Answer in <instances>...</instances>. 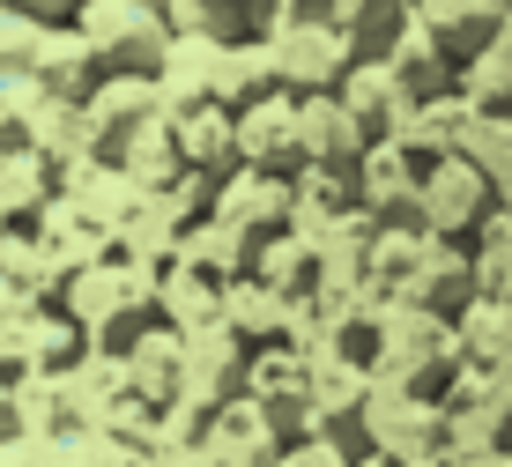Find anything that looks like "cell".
Masks as SVG:
<instances>
[{
    "label": "cell",
    "instance_id": "obj_14",
    "mask_svg": "<svg viewBox=\"0 0 512 467\" xmlns=\"http://www.w3.org/2000/svg\"><path fill=\"white\" fill-rule=\"evenodd\" d=\"M409 15L453 52V60H468V52H483V45L505 30L512 0H409Z\"/></svg>",
    "mask_w": 512,
    "mask_h": 467
},
{
    "label": "cell",
    "instance_id": "obj_12",
    "mask_svg": "<svg viewBox=\"0 0 512 467\" xmlns=\"http://www.w3.org/2000/svg\"><path fill=\"white\" fill-rule=\"evenodd\" d=\"M60 201V164L23 141H0V230L8 223H38V215Z\"/></svg>",
    "mask_w": 512,
    "mask_h": 467
},
{
    "label": "cell",
    "instance_id": "obj_27",
    "mask_svg": "<svg viewBox=\"0 0 512 467\" xmlns=\"http://www.w3.org/2000/svg\"><path fill=\"white\" fill-rule=\"evenodd\" d=\"M15 8H30V15H45V23H67V15L82 8V0H15Z\"/></svg>",
    "mask_w": 512,
    "mask_h": 467
},
{
    "label": "cell",
    "instance_id": "obj_11",
    "mask_svg": "<svg viewBox=\"0 0 512 467\" xmlns=\"http://www.w3.org/2000/svg\"><path fill=\"white\" fill-rule=\"evenodd\" d=\"M297 141H305V164L312 171H357V156L372 149V134L349 119V104L334 97V89H320V97H297Z\"/></svg>",
    "mask_w": 512,
    "mask_h": 467
},
{
    "label": "cell",
    "instance_id": "obj_20",
    "mask_svg": "<svg viewBox=\"0 0 512 467\" xmlns=\"http://www.w3.org/2000/svg\"><path fill=\"white\" fill-rule=\"evenodd\" d=\"M386 60L401 67V82H409L416 97H438V89H461V60H453V52L438 45L431 30L416 23V15H409V23H401V30H394V45H386Z\"/></svg>",
    "mask_w": 512,
    "mask_h": 467
},
{
    "label": "cell",
    "instance_id": "obj_13",
    "mask_svg": "<svg viewBox=\"0 0 512 467\" xmlns=\"http://www.w3.org/2000/svg\"><path fill=\"white\" fill-rule=\"evenodd\" d=\"M475 119H483V104L461 97V89H438V97H416L409 127H401V141L423 156V164H438V156H468V134Z\"/></svg>",
    "mask_w": 512,
    "mask_h": 467
},
{
    "label": "cell",
    "instance_id": "obj_23",
    "mask_svg": "<svg viewBox=\"0 0 512 467\" xmlns=\"http://www.w3.org/2000/svg\"><path fill=\"white\" fill-rule=\"evenodd\" d=\"M327 23L342 30L357 52H386L394 45V30L409 23V0H320Z\"/></svg>",
    "mask_w": 512,
    "mask_h": 467
},
{
    "label": "cell",
    "instance_id": "obj_28",
    "mask_svg": "<svg viewBox=\"0 0 512 467\" xmlns=\"http://www.w3.org/2000/svg\"><path fill=\"white\" fill-rule=\"evenodd\" d=\"M290 467H342V460H334L327 445H305V453H290Z\"/></svg>",
    "mask_w": 512,
    "mask_h": 467
},
{
    "label": "cell",
    "instance_id": "obj_29",
    "mask_svg": "<svg viewBox=\"0 0 512 467\" xmlns=\"http://www.w3.org/2000/svg\"><path fill=\"white\" fill-rule=\"evenodd\" d=\"M0 416H8V386H0Z\"/></svg>",
    "mask_w": 512,
    "mask_h": 467
},
{
    "label": "cell",
    "instance_id": "obj_10",
    "mask_svg": "<svg viewBox=\"0 0 512 467\" xmlns=\"http://www.w3.org/2000/svg\"><path fill=\"white\" fill-rule=\"evenodd\" d=\"M223 52H231V38L171 30L164 60H156V89H164L171 112H186V104H223Z\"/></svg>",
    "mask_w": 512,
    "mask_h": 467
},
{
    "label": "cell",
    "instance_id": "obj_15",
    "mask_svg": "<svg viewBox=\"0 0 512 467\" xmlns=\"http://www.w3.org/2000/svg\"><path fill=\"white\" fill-rule=\"evenodd\" d=\"M171 141H179L186 171L223 178L238 164V112L231 104H186V112H171Z\"/></svg>",
    "mask_w": 512,
    "mask_h": 467
},
{
    "label": "cell",
    "instance_id": "obj_17",
    "mask_svg": "<svg viewBox=\"0 0 512 467\" xmlns=\"http://www.w3.org/2000/svg\"><path fill=\"white\" fill-rule=\"evenodd\" d=\"M179 267H193V275H208V282H238L245 267H253V238L231 230L223 215H193L179 230Z\"/></svg>",
    "mask_w": 512,
    "mask_h": 467
},
{
    "label": "cell",
    "instance_id": "obj_4",
    "mask_svg": "<svg viewBox=\"0 0 512 467\" xmlns=\"http://www.w3.org/2000/svg\"><path fill=\"white\" fill-rule=\"evenodd\" d=\"M498 208V178H490L475 156H438L423 164V193H416V223L431 238H468V230L490 223Z\"/></svg>",
    "mask_w": 512,
    "mask_h": 467
},
{
    "label": "cell",
    "instance_id": "obj_22",
    "mask_svg": "<svg viewBox=\"0 0 512 467\" xmlns=\"http://www.w3.org/2000/svg\"><path fill=\"white\" fill-rule=\"evenodd\" d=\"M112 156H119V171H127L141 193H171L186 178V156H179V141H171V112L156 119V127H141L134 141H119Z\"/></svg>",
    "mask_w": 512,
    "mask_h": 467
},
{
    "label": "cell",
    "instance_id": "obj_1",
    "mask_svg": "<svg viewBox=\"0 0 512 467\" xmlns=\"http://www.w3.org/2000/svg\"><path fill=\"white\" fill-rule=\"evenodd\" d=\"M60 290H67V319L82 334H134L156 312V267H141L134 253H97Z\"/></svg>",
    "mask_w": 512,
    "mask_h": 467
},
{
    "label": "cell",
    "instance_id": "obj_19",
    "mask_svg": "<svg viewBox=\"0 0 512 467\" xmlns=\"http://www.w3.org/2000/svg\"><path fill=\"white\" fill-rule=\"evenodd\" d=\"M223 327H231L238 341H275V334H290V290H275V282H260V275L223 282Z\"/></svg>",
    "mask_w": 512,
    "mask_h": 467
},
{
    "label": "cell",
    "instance_id": "obj_8",
    "mask_svg": "<svg viewBox=\"0 0 512 467\" xmlns=\"http://www.w3.org/2000/svg\"><path fill=\"white\" fill-rule=\"evenodd\" d=\"M164 112L171 104H164V89H156V75H104L90 97H82V119H90L104 156H112L119 141H134L141 127H156Z\"/></svg>",
    "mask_w": 512,
    "mask_h": 467
},
{
    "label": "cell",
    "instance_id": "obj_21",
    "mask_svg": "<svg viewBox=\"0 0 512 467\" xmlns=\"http://www.w3.org/2000/svg\"><path fill=\"white\" fill-rule=\"evenodd\" d=\"M275 89H290V82H282V60H275V45L260 38V30L231 38V52H223V104H231V112H245V104L275 97Z\"/></svg>",
    "mask_w": 512,
    "mask_h": 467
},
{
    "label": "cell",
    "instance_id": "obj_24",
    "mask_svg": "<svg viewBox=\"0 0 512 467\" xmlns=\"http://www.w3.org/2000/svg\"><path fill=\"white\" fill-rule=\"evenodd\" d=\"M461 97H475L483 112H512V15L483 52L461 60Z\"/></svg>",
    "mask_w": 512,
    "mask_h": 467
},
{
    "label": "cell",
    "instance_id": "obj_16",
    "mask_svg": "<svg viewBox=\"0 0 512 467\" xmlns=\"http://www.w3.org/2000/svg\"><path fill=\"white\" fill-rule=\"evenodd\" d=\"M30 75H38V82L52 89V97L82 104V97H90V89L104 82V60L90 52V38L75 30V15H67V23H52V30H45V45H38V67H30Z\"/></svg>",
    "mask_w": 512,
    "mask_h": 467
},
{
    "label": "cell",
    "instance_id": "obj_3",
    "mask_svg": "<svg viewBox=\"0 0 512 467\" xmlns=\"http://www.w3.org/2000/svg\"><path fill=\"white\" fill-rule=\"evenodd\" d=\"M260 38L275 45V60H282V82H290V97H320V89H342V75L357 67V45L342 38V30L327 23V8L312 0V8H297V15H275Z\"/></svg>",
    "mask_w": 512,
    "mask_h": 467
},
{
    "label": "cell",
    "instance_id": "obj_5",
    "mask_svg": "<svg viewBox=\"0 0 512 467\" xmlns=\"http://www.w3.org/2000/svg\"><path fill=\"white\" fill-rule=\"evenodd\" d=\"M349 193H357V208L372 215V223H416L423 156H416L401 134H379L372 149L357 156V171H349ZM416 230H423V223H416Z\"/></svg>",
    "mask_w": 512,
    "mask_h": 467
},
{
    "label": "cell",
    "instance_id": "obj_6",
    "mask_svg": "<svg viewBox=\"0 0 512 467\" xmlns=\"http://www.w3.org/2000/svg\"><path fill=\"white\" fill-rule=\"evenodd\" d=\"M208 215H223V223L245 230V238H268V230H290L297 193H290V178H282V171L231 164L216 178V193H208Z\"/></svg>",
    "mask_w": 512,
    "mask_h": 467
},
{
    "label": "cell",
    "instance_id": "obj_2",
    "mask_svg": "<svg viewBox=\"0 0 512 467\" xmlns=\"http://www.w3.org/2000/svg\"><path fill=\"white\" fill-rule=\"evenodd\" d=\"M75 30L90 38L104 75H156V60L171 45V23H164L156 0H82Z\"/></svg>",
    "mask_w": 512,
    "mask_h": 467
},
{
    "label": "cell",
    "instance_id": "obj_18",
    "mask_svg": "<svg viewBox=\"0 0 512 467\" xmlns=\"http://www.w3.org/2000/svg\"><path fill=\"white\" fill-rule=\"evenodd\" d=\"M245 275H260V282H275V290H290V297H305V290H320V238L312 230H268V238H253V267Z\"/></svg>",
    "mask_w": 512,
    "mask_h": 467
},
{
    "label": "cell",
    "instance_id": "obj_9",
    "mask_svg": "<svg viewBox=\"0 0 512 467\" xmlns=\"http://www.w3.org/2000/svg\"><path fill=\"white\" fill-rule=\"evenodd\" d=\"M238 164L282 171V178L305 171V141H297V97H290V89H275V97H260V104H245V112H238Z\"/></svg>",
    "mask_w": 512,
    "mask_h": 467
},
{
    "label": "cell",
    "instance_id": "obj_7",
    "mask_svg": "<svg viewBox=\"0 0 512 467\" xmlns=\"http://www.w3.org/2000/svg\"><path fill=\"white\" fill-rule=\"evenodd\" d=\"M334 97L349 104V119H357L372 141L379 134H401V127H409V112H416V89L401 82V67L386 60V52H357V67L342 75Z\"/></svg>",
    "mask_w": 512,
    "mask_h": 467
},
{
    "label": "cell",
    "instance_id": "obj_25",
    "mask_svg": "<svg viewBox=\"0 0 512 467\" xmlns=\"http://www.w3.org/2000/svg\"><path fill=\"white\" fill-rule=\"evenodd\" d=\"M164 23L193 38H245V0H164Z\"/></svg>",
    "mask_w": 512,
    "mask_h": 467
},
{
    "label": "cell",
    "instance_id": "obj_26",
    "mask_svg": "<svg viewBox=\"0 0 512 467\" xmlns=\"http://www.w3.org/2000/svg\"><path fill=\"white\" fill-rule=\"evenodd\" d=\"M45 15L15 8V0H0V75H30L38 67V45H45Z\"/></svg>",
    "mask_w": 512,
    "mask_h": 467
}]
</instances>
